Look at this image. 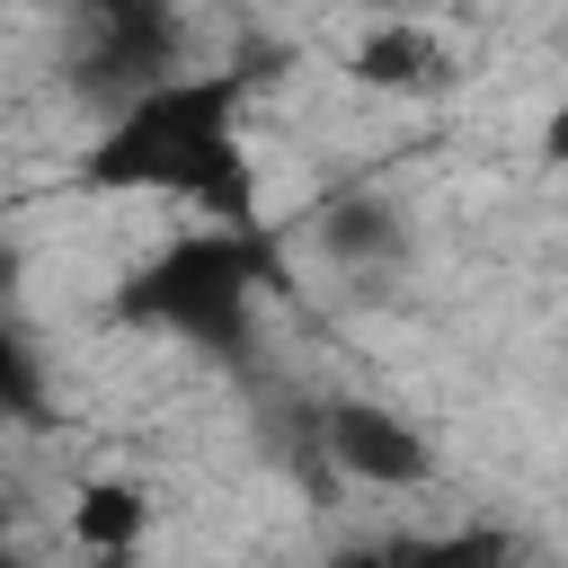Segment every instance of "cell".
<instances>
[{
  "instance_id": "3957f363",
  "label": "cell",
  "mask_w": 568,
  "mask_h": 568,
  "mask_svg": "<svg viewBox=\"0 0 568 568\" xmlns=\"http://www.w3.org/2000/svg\"><path fill=\"white\" fill-rule=\"evenodd\" d=\"M320 435H328V462L346 479H364V488H426V470H435L426 435L408 417H390V408H364V399H346Z\"/></svg>"
},
{
  "instance_id": "6da1fadb",
  "label": "cell",
  "mask_w": 568,
  "mask_h": 568,
  "mask_svg": "<svg viewBox=\"0 0 568 568\" xmlns=\"http://www.w3.org/2000/svg\"><path fill=\"white\" fill-rule=\"evenodd\" d=\"M89 186H133V195H178V204H213L222 222L248 213V178H240V142H231V80L195 71V80H151L115 106L106 142L80 160Z\"/></svg>"
},
{
  "instance_id": "8992f818",
  "label": "cell",
  "mask_w": 568,
  "mask_h": 568,
  "mask_svg": "<svg viewBox=\"0 0 568 568\" xmlns=\"http://www.w3.org/2000/svg\"><path fill=\"white\" fill-rule=\"evenodd\" d=\"M36 408H44V373H36L27 337L0 320V417H36Z\"/></svg>"
},
{
  "instance_id": "7a4b0ae2",
  "label": "cell",
  "mask_w": 568,
  "mask_h": 568,
  "mask_svg": "<svg viewBox=\"0 0 568 568\" xmlns=\"http://www.w3.org/2000/svg\"><path fill=\"white\" fill-rule=\"evenodd\" d=\"M248 248L240 240H169L142 275H133V293H124V311L133 320H160V328H186V337H231V320H240V302H248Z\"/></svg>"
},
{
  "instance_id": "277c9868",
  "label": "cell",
  "mask_w": 568,
  "mask_h": 568,
  "mask_svg": "<svg viewBox=\"0 0 568 568\" xmlns=\"http://www.w3.org/2000/svg\"><path fill=\"white\" fill-rule=\"evenodd\" d=\"M62 524H71V550H89L98 568H115V559L142 550V532H151V488H142V479H89Z\"/></svg>"
},
{
  "instance_id": "5b68a950",
  "label": "cell",
  "mask_w": 568,
  "mask_h": 568,
  "mask_svg": "<svg viewBox=\"0 0 568 568\" xmlns=\"http://www.w3.org/2000/svg\"><path fill=\"white\" fill-rule=\"evenodd\" d=\"M355 80L364 89H435L444 80V44L426 27H390V36H373L355 53Z\"/></svg>"
}]
</instances>
